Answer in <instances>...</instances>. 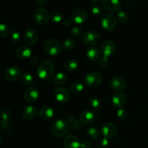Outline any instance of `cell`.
Instances as JSON below:
<instances>
[{
    "label": "cell",
    "mask_w": 148,
    "mask_h": 148,
    "mask_svg": "<svg viewBox=\"0 0 148 148\" xmlns=\"http://www.w3.org/2000/svg\"><path fill=\"white\" fill-rule=\"evenodd\" d=\"M54 63L52 60L46 59L40 62L37 67V74L39 78L43 81H49L54 72Z\"/></svg>",
    "instance_id": "1"
},
{
    "label": "cell",
    "mask_w": 148,
    "mask_h": 148,
    "mask_svg": "<svg viewBox=\"0 0 148 148\" xmlns=\"http://www.w3.org/2000/svg\"><path fill=\"white\" fill-rule=\"evenodd\" d=\"M101 52L103 53V57L99 60L100 66L103 68L106 67L109 63L108 56L114 54L116 51V46L111 40H106L101 45Z\"/></svg>",
    "instance_id": "2"
},
{
    "label": "cell",
    "mask_w": 148,
    "mask_h": 148,
    "mask_svg": "<svg viewBox=\"0 0 148 148\" xmlns=\"http://www.w3.org/2000/svg\"><path fill=\"white\" fill-rule=\"evenodd\" d=\"M70 125L68 121L65 119H58L51 127L52 134L56 138H62L66 136L70 130Z\"/></svg>",
    "instance_id": "3"
},
{
    "label": "cell",
    "mask_w": 148,
    "mask_h": 148,
    "mask_svg": "<svg viewBox=\"0 0 148 148\" xmlns=\"http://www.w3.org/2000/svg\"><path fill=\"white\" fill-rule=\"evenodd\" d=\"M43 50L49 56H56L60 54L62 46L60 42L54 38H49L43 43Z\"/></svg>",
    "instance_id": "4"
},
{
    "label": "cell",
    "mask_w": 148,
    "mask_h": 148,
    "mask_svg": "<svg viewBox=\"0 0 148 148\" xmlns=\"http://www.w3.org/2000/svg\"><path fill=\"white\" fill-rule=\"evenodd\" d=\"M33 18L35 23L38 25H46L50 19V14L46 8L38 7L33 11Z\"/></svg>",
    "instance_id": "5"
},
{
    "label": "cell",
    "mask_w": 148,
    "mask_h": 148,
    "mask_svg": "<svg viewBox=\"0 0 148 148\" xmlns=\"http://www.w3.org/2000/svg\"><path fill=\"white\" fill-rule=\"evenodd\" d=\"M103 77L102 75L95 71H91L87 73L84 78L85 85L91 88L97 87L101 85L103 82Z\"/></svg>",
    "instance_id": "6"
},
{
    "label": "cell",
    "mask_w": 148,
    "mask_h": 148,
    "mask_svg": "<svg viewBox=\"0 0 148 148\" xmlns=\"http://www.w3.org/2000/svg\"><path fill=\"white\" fill-rule=\"evenodd\" d=\"M101 21L102 27L107 31H112L116 27V17L111 13H105L103 14Z\"/></svg>",
    "instance_id": "7"
},
{
    "label": "cell",
    "mask_w": 148,
    "mask_h": 148,
    "mask_svg": "<svg viewBox=\"0 0 148 148\" xmlns=\"http://www.w3.org/2000/svg\"><path fill=\"white\" fill-rule=\"evenodd\" d=\"M101 134L103 137L107 139L114 138L118 132V128L116 125L114 123L107 122L105 123L101 127Z\"/></svg>",
    "instance_id": "8"
},
{
    "label": "cell",
    "mask_w": 148,
    "mask_h": 148,
    "mask_svg": "<svg viewBox=\"0 0 148 148\" xmlns=\"http://www.w3.org/2000/svg\"><path fill=\"white\" fill-rule=\"evenodd\" d=\"M82 40L88 46H93L98 43L101 40V36L99 33L93 30H89L85 33L82 36Z\"/></svg>",
    "instance_id": "9"
},
{
    "label": "cell",
    "mask_w": 148,
    "mask_h": 148,
    "mask_svg": "<svg viewBox=\"0 0 148 148\" xmlns=\"http://www.w3.org/2000/svg\"><path fill=\"white\" fill-rule=\"evenodd\" d=\"M20 76H22L21 70L20 68L15 66H9L4 72V78L10 82H14L17 80Z\"/></svg>",
    "instance_id": "10"
},
{
    "label": "cell",
    "mask_w": 148,
    "mask_h": 148,
    "mask_svg": "<svg viewBox=\"0 0 148 148\" xmlns=\"http://www.w3.org/2000/svg\"><path fill=\"white\" fill-rule=\"evenodd\" d=\"M71 18L74 23L77 24H82L88 19V12L82 7H78L73 11Z\"/></svg>",
    "instance_id": "11"
},
{
    "label": "cell",
    "mask_w": 148,
    "mask_h": 148,
    "mask_svg": "<svg viewBox=\"0 0 148 148\" xmlns=\"http://www.w3.org/2000/svg\"><path fill=\"white\" fill-rule=\"evenodd\" d=\"M98 118V114L91 111H83L79 116V121L81 124H91L95 122V120Z\"/></svg>",
    "instance_id": "12"
},
{
    "label": "cell",
    "mask_w": 148,
    "mask_h": 148,
    "mask_svg": "<svg viewBox=\"0 0 148 148\" xmlns=\"http://www.w3.org/2000/svg\"><path fill=\"white\" fill-rule=\"evenodd\" d=\"M101 6L108 12H118L121 7V2L119 0H102Z\"/></svg>",
    "instance_id": "13"
},
{
    "label": "cell",
    "mask_w": 148,
    "mask_h": 148,
    "mask_svg": "<svg viewBox=\"0 0 148 148\" xmlns=\"http://www.w3.org/2000/svg\"><path fill=\"white\" fill-rule=\"evenodd\" d=\"M54 96L59 103H66L70 98L69 91L64 87H58L55 89Z\"/></svg>",
    "instance_id": "14"
},
{
    "label": "cell",
    "mask_w": 148,
    "mask_h": 148,
    "mask_svg": "<svg viewBox=\"0 0 148 148\" xmlns=\"http://www.w3.org/2000/svg\"><path fill=\"white\" fill-rule=\"evenodd\" d=\"M24 99L27 103H34L39 97V91L36 87H29L24 92Z\"/></svg>",
    "instance_id": "15"
},
{
    "label": "cell",
    "mask_w": 148,
    "mask_h": 148,
    "mask_svg": "<svg viewBox=\"0 0 148 148\" xmlns=\"http://www.w3.org/2000/svg\"><path fill=\"white\" fill-rule=\"evenodd\" d=\"M38 36L34 29L28 28L25 31L24 40L25 42L29 46H33L38 42Z\"/></svg>",
    "instance_id": "16"
},
{
    "label": "cell",
    "mask_w": 148,
    "mask_h": 148,
    "mask_svg": "<svg viewBox=\"0 0 148 148\" xmlns=\"http://www.w3.org/2000/svg\"><path fill=\"white\" fill-rule=\"evenodd\" d=\"M31 49L27 45L22 44L17 46L15 49V55L17 58L21 59H26L31 57Z\"/></svg>",
    "instance_id": "17"
},
{
    "label": "cell",
    "mask_w": 148,
    "mask_h": 148,
    "mask_svg": "<svg viewBox=\"0 0 148 148\" xmlns=\"http://www.w3.org/2000/svg\"><path fill=\"white\" fill-rule=\"evenodd\" d=\"M38 116L42 120L44 121L50 120L54 116V109L50 106H43L39 109Z\"/></svg>",
    "instance_id": "18"
},
{
    "label": "cell",
    "mask_w": 148,
    "mask_h": 148,
    "mask_svg": "<svg viewBox=\"0 0 148 148\" xmlns=\"http://www.w3.org/2000/svg\"><path fill=\"white\" fill-rule=\"evenodd\" d=\"M64 148H79L80 142L77 137L74 134H69L64 140Z\"/></svg>",
    "instance_id": "19"
},
{
    "label": "cell",
    "mask_w": 148,
    "mask_h": 148,
    "mask_svg": "<svg viewBox=\"0 0 148 148\" xmlns=\"http://www.w3.org/2000/svg\"><path fill=\"white\" fill-rule=\"evenodd\" d=\"M110 86L114 90L120 91L126 88L127 82L125 79L121 77H114L110 81Z\"/></svg>",
    "instance_id": "20"
},
{
    "label": "cell",
    "mask_w": 148,
    "mask_h": 148,
    "mask_svg": "<svg viewBox=\"0 0 148 148\" xmlns=\"http://www.w3.org/2000/svg\"><path fill=\"white\" fill-rule=\"evenodd\" d=\"M101 50L96 46H91L86 51V56L89 60L97 62L101 59Z\"/></svg>",
    "instance_id": "21"
},
{
    "label": "cell",
    "mask_w": 148,
    "mask_h": 148,
    "mask_svg": "<svg viewBox=\"0 0 148 148\" xmlns=\"http://www.w3.org/2000/svg\"><path fill=\"white\" fill-rule=\"evenodd\" d=\"M127 101V95L123 92H116L112 97V103L117 108H122Z\"/></svg>",
    "instance_id": "22"
},
{
    "label": "cell",
    "mask_w": 148,
    "mask_h": 148,
    "mask_svg": "<svg viewBox=\"0 0 148 148\" xmlns=\"http://www.w3.org/2000/svg\"><path fill=\"white\" fill-rule=\"evenodd\" d=\"M37 114H38L36 107L34 106H27L23 110V116L27 120L33 119L36 116Z\"/></svg>",
    "instance_id": "23"
},
{
    "label": "cell",
    "mask_w": 148,
    "mask_h": 148,
    "mask_svg": "<svg viewBox=\"0 0 148 148\" xmlns=\"http://www.w3.org/2000/svg\"><path fill=\"white\" fill-rule=\"evenodd\" d=\"M52 81L56 85H62L66 83V81H67V77L64 72H59L53 75Z\"/></svg>",
    "instance_id": "24"
},
{
    "label": "cell",
    "mask_w": 148,
    "mask_h": 148,
    "mask_svg": "<svg viewBox=\"0 0 148 148\" xmlns=\"http://www.w3.org/2000/svg\"><path fill=\"white\" fill-rule=\"evenodd\" d=\"M78 67V62L74 58L67 59L64 64V69L68 72H73L76 70Z\"/></svg>",
    "instance_id": "25"
},
{
    "label": "cell",
    "mask_w": 148,
    "mask_h": 148,
    "mask_svg": "<svg viewBox=\"0 0 148 148\" xmlns=\"http://www.w3.org/2000/svg\"><path fill=\"white\" fill-rule=\"evenodd\" d=\"M69 91L72 93H79L84 88L83 84L79 81H74L69 85Z\"/></svg>",
    "instance_id": "26"
},
{
    "label": "cell",
    "mask_w": 148,
    "mask_h": 148,
    "mask_svg": "<svg viewBox=\"0 0 148 148\" xmlns=\"http://www.w3.org/2000/svg\"><path fill=\"white\" fill-rule=\"evenodd\" d=\"M63 13L59 11V10H54V11L51 12L50 14V20L55 23H58L63 21Z\"/></svg>",
    "instance_id": "27"
},
{
    "label": "cell",
    "mask_w": 148,
    "mask_h": 148,
    "mask_svg": "<svg viewBox=\"0 0 148 148\" xmlns=\"http://www.w3.org/2000/svg\"><path fill=\"white\" fill-rule=\"evenodd\" d=\"M116 19L120 23L126 24L130 20V17H129V14L126 12L123 11V10H120L119 12H117Z\"/></svg>",
    "instance_id": "28"
},
{
    "label": "cell",
    "mask_w": 148,
    "mask_h": 148,
    "mask_svg": "<svg viewBox=\"0 0 148 148\" xmlns=\"http://www.w3.org/2000/svg\"><path fill=\"white\" fill-rule=\"evenodd\" d=\"M76 42L74 39L68 38L65 39L63 42V46L65 49L68 51H72L75 49L76 47Z\"/></svg>",
    "instance_id": "29"
},
{
    "label": "cell",
    "mask_w": 148,
    "mask_h": 148,
    "mask_svg": "<svg viewBox=\"0 0 148 148\" xmlns=\"http://www.w3.org/2000/svg\"><path fill=\"white\" fill-rule=\"evenodd\" d=\"M90 107L93 111H98L100 110L101 106V103L100 100L96 97H92L89 101Z\"/></svg>",
    "instance_id": "30"
},
{
    "label": "cell",
    "mask_w": 148,
    "mask_h": 148,
    "mask_svg": "<svg viewBox=\"0 0 148 148\" xmlns=\"http://www.w3.org/2000/svg\"><path fill=\"white\" fill-rule=\"evenodd\" d=\"M87 133H88V135L94 141H97L99 138V132L96 127H92L88 128L87 130Z\"/></svg>",
    "instance_id": "31"
},
{
    "label": "cell",
    "mask_w": 148,
    "mask_h": 148,
    "mask_svg": "<svg viewBox=\"0 0 148 148\" xmlns=\"http://www.w3.org/2000/svg\"><path fill=\"white\" fill-rule=\"evenodd\" d=\"M68 122H69V125L73 130H78L80 127H82L80 124V121H78L73 115H70L68 117Z\"/></svg>",
    "instance_id": "32"
},
{
    "label": "cell",
    "mask_w": 148,
    "mask_h": 148,
    "mask_svg": "<svg viewBox=\"0 0 148 148\" xmlns=\"http://www.w3.org/2000/svg\"><path fill=\"white\" fill-rule=\"evenodd\" d=\"M11 116V111L9 108H3L1 111V122H9Z\"/></svg>",
    "instance_id": "33"
},
{
    "label": "cell",
    "mask_w": 148,
    "mask_h": 148,
    "mask_svg": "<svg viewBox=\"0 0 148 148\" xmlns=\"http://www.w3.org/2000/svg\"><path fill=\"white\" fill-rule=\"evenodd\" d=\"M22 82L25 85H30L33 82V77L31 74L28 72H24L21 76Z\"/></svg>",
    "instance_id": "34"
},
{
    "label": "cell",
    "mask_w": 148,
    "mask_h": 148,
    "mask_svg": "<svg viewBox=\"0 0 148 148\" xmlns=\"http://www.w3.org/2000/svg\"><path fill=\"white\" fill-rule=\"evenodd\" d=\"M10 33V28L7 25L4 23H1L0 24V38H4L7 35Z\"/></svg>",
    "instance_id": "35"
},
{
    "label": "cell",
    "mask_w": 148,
    "mask_h": 148,
    "mask_svg": "<svg viewBox=\"0 0 148 148\" xmlns=\"http://www.w3.org/2000/svg\"><path fill=\"white\" fill-rule=\"evenodd\" d=\"M69 33L74 37H80L81 36H83L82 30H81L80 27H77V26H73V27H71L70 30H69Z\"/></svg>",
    "instance_id": "36"
},
{
    "label": "cell",
    "mask_w": 148,
    "mask_h": 148,
    "mask_svg": "<svg viewBox=\"0 0 148 148\" xmlns=\"http://www.w3.org/2000/svg\"><path fill=\"white\" fill-rule=\"evenodd\" d=\"M90 12L95 15H98L102 12V7L98 4H92L90 6Z\"/></svg>",
    "instance_id": "37"
},
{
    "label": "cell",
    "mask_w": 148,
    "mask_h": 148,
    "mask_svg": "<svg viewBox=\"0 0 148 148\" xmlns=\"http://www.w3.org/2000/svg\"><path fill=\"white\" fill-rule=\"evenodd\" d=\"M10 38L14 43H19L21 40V35L17 30H13L10 34Z\"/></svg>",
    "instance_id": "38"
},
{
    "label": "cell",
    "mask_w": 148,
    "mask_h": 148,
    "mask_svg": "<svg viewBox=\"0 0 148 148\" xmlns=\"http://www.w3.org/2000/svg\"><path fill=\"white\" fill-rule=\"evenodd\" d=\"M116 115L118 116V118L121 120H125L127 118V116H128V113L126 111V109L124 108H119L116 111Z\"/></svg>",
    "instance_id": "39"
},
{
    "label": "cell",
    "mask_w": 148,
    "mask_h": 148,
    "mask_svg": "<svg viewBox=\"0 0 148 148\" xmlns=\"http://www.w3.org/2000/svg\"><path fill=\"white\" fill-rule=\"evenodd\" d=\"M108 146H109L108 139L105 137L101 139L98 143V148H108Z\"/></svg>",
    "instance_id": "40"
},
{
    "label": "cell",
    "mask_w": 148,
    "mask_h": 148,
    "mask_svg": "<svg viewBox=\"0 0 148 148\" xmlns=\"http://www.w3.org/2000/svg\"><path fill=\"white\" fill-rule=\"evenodd\" d=\"M11 124L9 122H1V129L4 132H9L11 130Z\"/></svg>",
    "instance_id": "41"
},
{
    "label": "cell",
    "mask_w": 148,
    "mask_h": 148,
    "mask_svg": "<svg viewBox=\"0 0 148 148\" xmlns=\"http://www.w3.org/2000/svg\"><path fill=\"white\" fill-rule=\"evenodd\" d=\"M81 148H91L92 147V143L90 140H84L80 143Z\"/></svg>",
    "instance_id": "42"
},
{
    "label": "cell",
    "mask_w": 148,
    "mask_h": 148,
    "mask_svg": "<svg viewBox=\"0 0 148 148\" xmlns=\"http://www.w3.org/2000/svg\"><path fill=\"white\" fill-rule=\"evenodd\" d=\"M72 18H69V17H66L63 20L62 23H63V25H64L65 27H69L72 24Z\"/></svg>",
    "instance_id": "43"
},
{
    "label": "cell",
    "mask_w": 148,
    "mask_h": 148,
    "mask_svg": "<svg viewBox=\"0 0 148 148\" xmlns=\"http://www.w3.org/2000/svg\"><path fill=\"white\" fill-rule=\"evenodd\" d=\"M30 63L33 64H37L38 62V59L37 56H33L30 58Z\"/></svg>",
    "instance_id": "44"
},
{
    "label": "cell",
    "mask_w": 148,
    "mask_h": 148,
    "mask_svg": "<svg viewBox=\"0 0 148 148\" xmlns=\"http://www.w3.org/2000/svg\"><path fill=\"white\" fill-rule=\"evenodd\" d=\"M47 0H36V4H38V5L40 6H43L46 3H47Z\"/></svg>",
    "instance_id": "45"
}]
</instances>
